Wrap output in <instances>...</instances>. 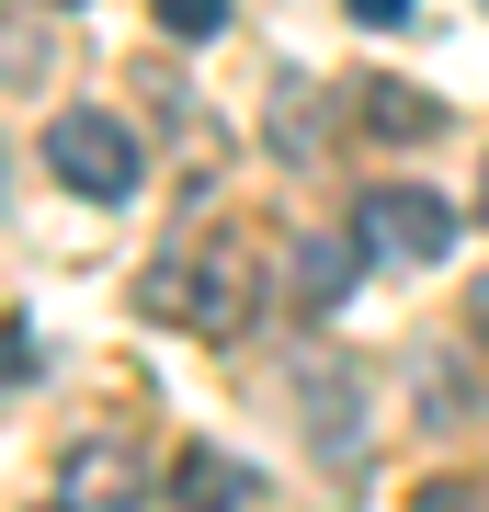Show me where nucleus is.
Returning <instances> with one entry per match:
<instances>
[{
	"label": "nucleus",
	"mask_w": 489,
	"mask_h": 512,
	"mask_svg": "<svg viewBox=\"0 0 489 512\" xmlns=\"http://www.w3.org/2000/svg\"><path fill=\"white\" fill-rule=\"evenodd\" d=\"M148 12H160V35H182V46L228 35V0H148Z\"/></svg>",
	"instance_id": "8"
},
{
	"label": "nucleus",
	"mask_w": 489,
	"mask_h": 512,
	"mask_svg": "<svg viewBox=\"0 0 489 512\" xmlns=\"http://www.w3.org/2000/svg\"><path fill=\"white\" fill-rule=\"evenodd\" d=\"M364 126H376V137H433L444 103L433 92H399V80H364Z\"/></svg>",
	"instance_id": "7"
},
{
	"label": "nucleus",
	"mask_w": 489,
	"mask_h": 512,
	"mask_svg": "<svg viewBox=\"0 0 489 512\" xmlns=\"http://www.w3.org/2000/svg\"><path fill=\"white\" fill-rule=\"evenodd\" d=\"M171 490H182V512H251V467L217 456V444H194V456L171 467Z\"/></svg>",
	"instance_id": "6"
},
{
	"label": "nucleus",
	"mask_w": 489,
	"mask_h": 512,
	"mask_svg": "<svg viewBox=\"0 0 489 512\" xmlns=\"http://www.w3.org/2000/svg\"><path fill=\"white\" fill-rule=\"evenodd\" d=\"M342 12H353V23H376V35H387V23H410V0H342Z\"/></svg>",
	"instance_id": "11"
},
{
	"label": "nucleus",
	"mask_w": 489,
	"mask_h": 512,
	"mask_svg": "<svg viewBox=\"0 0 489 512\" xmlns=\"http://www.w3.org/2000/svg\"><path fill=\"white\" fill-rule=\"evenodd\" d=\"M410 512H489V501H478V490H467V478H433V490H421V501H410Z\"/></svg>",
	"instance_id": "10"
},
{
	"label": "nucleus",
	"mask_w": 489,
	"mask_h": 512,
	"mask_svg": "<svg viewBox=\"0 0 489 512\" xmlns=\"http://www.w3.org/2000/svg\"><path fill=\"white\" fill-rule=\"evenodd\" d=\"M46 171L69 194H91V205H114V194H137V137L114 126V114H46Z\"/></svg>",
	"instance_id": "3"
},
{
	"label": "nucleus",
	"mask_w": 489,
	"mask_h": 512,
	"mask_svg": "<svg viewBox=\"0 0 489 512\" xmlns=\"http://www.w3.org/2000/svg\"><path fill=\"white\" fill-rule=\"evenodd\" d=\"M478 217H489V183H478Z\"/></svg>",
	"instance_id": "13"
},
{
	"label": "nucleus",
	"mask_w": 489,
	"mask_h": 512,
	"mask_svg": "<svg viewBox=\"0 0 489 512\" xmlns=\"http://www.w3.org/2000/svg\"><path fill=\"white\" fill-rule=\"evenodd\" d=\"M0 376H12V387L46 376V330H35V319H12V365H0Z\"/></svg>",
	"instance_id": "9"
},
{
	"label": "nucleus",
	"mask_w": 489,
	"mask_h": 512,
	"mask_svg": "<svg viewBox=\"0 0 489 512\" xmlns=\"http://www.w3.org/2000/svg\"><path fill=\"white\" fill-rule=\"evenodd\" d=\"M353 239H364V262H399V274H421V262L455 251V205L421 194V183H376V194H364V217H353Z\"/></svg>",
	"instance_id": "2"
},
{
	"label": "nucleus",
	"mask_w": 489,
	"mask_h": 512,
	"mask_svg": "<svg viewBox=\"0 0 489 512\" xmlns=\"http://www.w3.org/2000/svg\"><path fill=\"white\" fill-rule=\"evenodd\" d=\"M467 330H478V342H489V285H478V296H467Z\"/></svg>",
	"instance_id": "12"
},
{
	"label": "nucleus",
	"mask_w": 489,
	"mask_h": 512,
	"mask_svg": "<svg viewBox=\"0 0 489 512\" xmlns=\"http://www.w3.org/2000/svg\"><path fill=\"white\" fill-rule=\"evenodd\" d=\"M148 478H137V444H69L57 467V512H137Z\"/></svg>",
	"instance_id": "4"
},
{
	"label": "nucleus",
	"mask_w": 489,
	"mask_h": 512,
	"mask_svg": "<svg viewBox=\"0 0 489 512\" xmlns=\"http://www.w3.org/2000/svg\"><path fill=\"white\" fill-rule=\"evenodd\" d=\"M46 512H57V501H46Z\"/></svg>",
	"instance_id": "14"
},
{
	"label": "nucleus",
	"mask_w": 489,
	"mask_h": 512,
	"mask_svg": "<svg viewBox=\"0 0 489 512\" xmlns=\"http://www.w3.org/2000/svg\"><path fill=\"white\" fill-rule=\"evenodd\" d=\"M137 308H148V319H182V330H217V342H228V330L251 319V274H239L228 251H171L160 274L137 285Z\"/></svg>",
	"instance_id": "1"
},
{
	"label": "nucleus",
	"mask_w": 489,
	"mask_h": 512,
	"mask_svg": "<svg viewBox=\"0 0 489 512\" xmlns=\"http://www.w3.org/2000/svg\"><path fill=\"white\" fill-rule=\"evenodd\" d=\"M353 274H364V239H296L285 251V296L296 308H342Z\"/></svg>",
	"instance_id": "5"
}]
</instances>
